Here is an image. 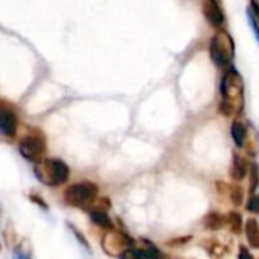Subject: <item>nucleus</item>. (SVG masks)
I'll return each mask as SVG.
<instances>
[{
	"instance_id": "obj_11",
	"label": "nucleus",
	"mask_w": 259,
	"mask_h": 259,
	"mask_svg": "<svg viewBox=\"0 0 259 259\" xmlns=\"http://www.w3.org/2000/svg\"><path fill=\"white\" fill-rule=\"evenodd\" d=\"M249 175V164L246 159L240 155H234L232 158V167H231V176L234 181H243Z\"/></svg>"
},
{
	"instance_id": "obj_19",
	"label": "nucleus",
	"mask_w": 259,
	"mask_h": 259,
	"mask_svg": "<svg viewBox=\"0 0 259 259\" xmlns=\"http://www.w3.org/2000/svg\"><path fill=\"white\" fill-rule=\"evenodd\" d=\"M247 209L250 212L259 214V196H252L247 202Z\"/></svg>"
},
{
	"instance_id": "obj_2",
	"label": "nucleus",
	"mask_w": 259,
	"mask_h": 259,
	"mask_svg": "<svg viewBox=\"0 0 259 259\" xmlns=\"http://www.w3.org/2000/svg\"><path fill=\"white\" fill-rule=\"evenodd\" d=\"M35 178L47 187H59L70 178V168L62 159L47 158L41 159L33 167Z\"/></svg>"
},
{
	"instance_id": "obj_5",
	"label": "nucleus",
	"mask_w": 259,
	"mask_h": 259,
	"mask_svg": "<svg viewBox=\"0 0 259 259\" xmlns=\"http://www.w3.org/2000/svg\"><path fill=\"white\" fill-rule=\"evenodd\" d=\"M46 149H47V143H46V138L41 132L38 131H33L27 135H24L20 143H18V152L20 155L29 161V162H39L46 153Z\"/></svg>"
},
{
	"instance_id": "obj_13",
	"label": "nucleus",
	"mask_w": 259,
	"mask_h": 259,
	"mask_svg": "<svg viewBox=\"0 0 259 259\" xmlns=\"http://www.w3.org/2000/svg\"><path fill=\"white\" fill-rule=\"evenodd\" d=\"M231 135L237 147H243L247 140V127L241 121H234L231 127Z\"/></svg>"
},
{
	"instance_id": "obj_15",
	"label": "nucleus",
	"mask_w": 259,
	"mask_h": 259,
	"mask_svg": "<svg viewBox=\"0 0 259 259\" xmlns=\"http://www.w3.org/2000/svg\"><path fill=\"white\" fill-rule=\"evenodd\" d=\"M226 225L229 226V229L234 232V234H240L241 229H243V219L238 212L232 211L226 215Z\"/></svg>"
},
{
	"instance_id": "obj_17",
	"label": "nucleus",
	"mask_w": 259,
	"mask_h": 259,
	"mask_svg": "<svg viewBox=\"0 0 259 259\" xmlns=\"http://www.w3.org/2000/svg\"><path fill=\"white\" fill-rule=\"evenodd\" d=\"M68 228H70V231L73 232V235H74V238L79 241V244L85 249V250H88V252H91V249H90V243L87 241V238L82 235V232L76 228V226H73V225H68Z\"/></svg>"
},
{
	"instance_id": "obj_10",
	"label": "nucleus",
	"mask_w": 259,
	"mask_h": 259,
	"mask_svg": "<svg viewBox=\"0 0 259 259\" xmlns=\"http://www.w3.org/2000/svg\"><path fill=\"white\" fill-rule=\"evenodd\" d=\"M88 214H90L91 222L96 226H99L102 229H108V231L114 229V223H112V220H111V217L108 215L106 211L97 209V208H91V209H88Z\"/></svg>"
},
{
	"instance_id": "obj_4",
	"label": "nucleus",
	"mask_w": 259,
	"mask_h": 259,
	"mask_svg": "<svg viewBox=\"0 0 259 259\" xmlns=\"http://www.w3.org/2000/svg\"><path fill=\"white\" fill-rule=\"evenodd\" d=\"M235 55L232 36L225 30H217L209 44V56L217 67H228Z\"/></svg>"
},
{
	"instance_id": "obj_21",
	"label": "nucleus",
	"mask_w": 259,
	"mask_h": 259,
	"mask_svg": "<svg viewBox=\"0 0 259 259\" xmlns=\"http://www.w3.org/2000/svg\"><path fill=\"white\" fill-rule=\"evenodd\" d=\"M247 15H249L250 24H252V27H253V30H255V33H256V38H258V41H259V21L256 20V17L253 15V12H252L250 9L247 11Z\"/></svg>"
},
{
	"instance_id": "obj_3",
	"label": "nucleus",
	"mask_w": 259,
	"mask_h": 259,
	"mask_svg": "<svg viewBox=\"0 0 259 259\" xmlns=\"http://www.w3.org/2000/svg\"><path fill=\"white\" fill-rule=\"evenodd\" d=\"M97 185L91 182H79L67 187V190L64 191V200L70 206L88 211L97 200Z\"/></svg>"
},
{
	"instance_id": "obj_18",
	"label": "nucleus",
	"mask_w": 259,
	"mask_h": 259,
	"mask_svg": "<svg viewBox=\"0 0 259 259\" xmlns=\"http://www.w3.org/2000/svg\"><path fill=\"white\" fill-rule=\"evenodd\" d=\"M249 178H250V193H255V190L258 188L259 185V170L255 164L250 167Z\"/></svg>"
},
{
	"instance_id": "obj_23",
	"label": "nucleus",
	"mask_w": 259,
	"mask_h": 259,
	"mask_svg": "<svg viewBox=\"0 0 259 259\" xmlns=\"http://www.w3.org/2000/svg\"><path fill=\"white\" fill-rule=\"evenodd\" d=\"M14 259H29V255L23 252V249H15L14 250Z\"/></svg>"
},
{
	"instance_id": "obj_12",
	"label": "nucleus",
	"mask_w": 259,
	"mask_h": 259,
	"mask_svg": "<svg viewBox=\"0 0 259 259\" xmlns=\"http://www.w3.org/2000/svg\"><path fill=\"white\" fill-rule=\"evenodd\" d=\"M246 238L250 247L259 249V223L255 219H249L244 225Z\"/></svg>"
},
{
	"instance_id": "obj_14",
	"label": "nucleus",
	"mask_w": 259,
	"mask_h": 259,
	"mask_svg": "<svg viewBox=\"0 0 259 259\" xmlns=\"http://www.w3.org/2000/svg\"><path fill=\"white\" fill-rule=\"evenodd\" d=\"M226 225V217L219 212H209L203 219V226L209 231H219Z\"/></svg>"
},
{
	"instance_id": "obj_6",
	"label": "nucleus",
	"mask_w": 259,
	"mask_h": 259,
	"mask_svg": "<svg viewBox=\"0 0 259 259\" xmlns=\"http://www.w3.org/2000/svg\"><path fill=\"white\" fill-rule=\"evenodd\" d=\"M102 246L105 249V252L111 256H121L127 249L134 247V241L123 232H117V231H109L103 240H102Z\"/></svg>"
},
{
	"instance_id": "obj_9",
	"label": "nucleus",
	"mask_w": 259,
	"mask_h": 259,
	"mask_svg": "<svg viewBox=\"0 0 259 259\" xmlns=\"http://www.w3.org/2000/svg\"><path fill=\"white\" fill-rule=\"evenodd\" d=\"M203 15L206 18V21L214 27H220L225 23V14L217 0H205Z\"/></svg>"
},
{
	"instance_id": "obj_24",
	"label": "nucleus",
	"mask_w": 259,
	"mask_h": 259,
	"mask_svg": "<svg viewBox=\"0 0 259 259\" xmlns=\"http://www.w3.org/2000/svg\"><path fill=\"white\" fill-rule=\"evenodd\" d=\"M250 11L253 12V15L256 17V20L259 21V5L255 0H252V3H250Z\"/></svg>"
},
{
	"instance_id": "obj_8",
	"label": "nucleus",
	"mask_w": 259,
	"mask_h": 259,
	"mask_svg": "<svg viewBox=\"0 0 259 259\" xmlns=\"http://www.w3.org/2000/svg\"><path fill=\"white\" fill-rule=\"evenodd\" d=\"M144 247H131L127 249L120 259H162L161 252L152 244L144 241Z\"/></svg>"
},
{
	"instance_id": "obj_16",
	"label": "nucleus",
	"mask_w": 259,
	"mask_h": 259,
	"mask_svg": "<svg viewBox=\"0 0 259 259\" xmlns=\"http://www.w3.org/2000/svg\"><path fill=\"white\" fill-rule=\"evenodd\" d=\"M229 197L235 206H240L243 203V199H244V190L240 185H234L229 188Z\"/></svg>"
},
{
	"instance_id": "obj_22",
	"label": "nucleus",
	"mask_w": 259,
	"mask_h": 259,
	"mask_svg": "<svg viewBox=\"0 0 259 259\" xmlns=\"http://www.w3.org/2000/svg\"><path fill=\"white\" fill-rule=\"evenodd\" d=\"M238 259H253V256H252V253L247 250V247H241V249H240Z\"/></svg>"
},
{
	"instance_id": "obj_1",
	"label": "nucleus",
	"mask_w": 259,
	"mask_h": 259,
	"mask_svg": "<svg viewBox=\"0 0 259 259\" xmlns=\"http://www.w3.org/2000/svg\"><path fill=\"white\" fill-rule=\"evenodd\" d=\"M222 93V103H220V112L226 117L237 114L243 108V96H244V83L243 77L237 71V68L229 67L225 71V76L222 79L220 85Z\"/></svg>"
},
{
	"instance_id": "obj_7",
	"label": "nucleus",
	"mask_w": 259,
	"mask_h": 259,
	"mask_svg": "<svg viewBox=\"0 0 259 259\" xmlns=\"http://www.w3.org/2000/svg\"><path fill=\"white\" fill-rule=\"evenodd\" d=\"M18 131V117L12 106L0 103V135L5 138H14Z\"/></svg>"
},
{
	"instance_id": "obj_20",
	"label": "nucleus",
	"mask_w": 259,
	"mask_h": 259,
	"mask_svg": "<svg viewBox=\"0 0 259 259\" xmlns=\"http://www.w3.org/2000/svg\"><path fill=\"white\" fill-rule=\"evenodd\" d=\"M29 199H30V202H32V203H36L41 209H44V211H47V209H49V205L42 200V197H41V196H38V194H29Z\"/></svg>"
}]
</instances>
